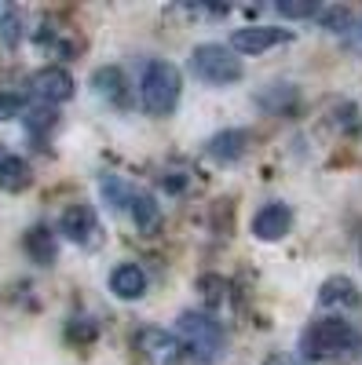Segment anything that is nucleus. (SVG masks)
I'll return each mask as SVG.
<instances>
[{"label":"nucleus","mask_w":362,"mask_h":365,"mask_svg":"<svg viewBox=\"0 0 362 365\" xmlns=\"http://www.w3.org/2000/svg\"><path fill=\"white\" fill-rule=\"evenodd\" d=\"M300 354H304L308 361H322V365L355 361L362 354V329L344 322V318L311 322L304 332H300Z\"/></svg>","instance_id":"1"},{"label":"nucleus","mask_w":362,"mask_h":365,"mask_svg":"<svg viewBox=\"0 0 362 365\" xmlns=\"http://www.w3.org/2000/svg\"><path fill=\"white\" fill-rule=\"evenodd\" d=\"M358 285L344 274H333V278H326L322 289H318V303L322 307H358Z\"/></svg>","instance_id":"13"},{"label":"nucleus","mask_w":362,"mask_h":365,"mask_svg":"<svg viewBox=\"0 0 362 365\" xmlns=\"http://www.w3.org/2000/svg\"><path fill=\"white\" fill-rule=\"evenodd\" d=\"M201 289H205L208 303H223L227 299V282H220V278H201Z\"/></svg>","instance_id":"20"},{"label":"nucleus","mask_w":362,"mask_h":365,"mask_svg":"<svg viewBox=\"0 0 362 365\" xmlns=\"http://www.w3.org/2000/svg\"><path fill=\"white\" fill-rule=\"evenodd\" d=\"M99 194H103V201H106L110 208L129 212L136 227H154L158 216H161L158 201L150 197L146 190H139V187H132V182H125L121 175H110V172H106V175L99 179Z\"/></svg>","instance_id":"3"},{"label":"nucleus","mask_w":362,"mask_h":365,"mask_svg":"<svg viewBox=\"0 0 362 365\" xmlns=\"http://www.w3.org/2000/svg\"><path fill=\"white\" fill-rule=\"evenodd\" d=\"M59 230H63L74 245H96L99 237V216L92 205H70L63 216H59Z\"/></svg>","instance_id":"8"},{"label":"nucleus","mask_w":362,"mask_h":365,"mask_svg":"<svg viewBox=\"0 0 362 365\" xmlns=\"http://www.w3.org/2000/svg\"><path fill=\"white\" fill-rule=\"evenodd\" d=\"M249 143H253V135H249L246 128H227V132H216L213 139H208L205 154L213 158L216 165H234V161L246 158Z\"/></svg>","instance_id":"11"},{"label":"nucleus","mask_w":362,"mask_h":365,"mask_svg":"<svg viewBox=\"0 0 362 365\" xmlns=\"http://www.w3.org/2000/svg\"><path fill=\"white\" fill-rule=\"evenodd\" d=\"M351 11L348 8H329L326 15H322V26L329 29V34H348V29H351Z\"/></svg>","instance_id":"19"},{"label":"nucleus","mask_w":362,"mask_h":365,"mask_svg":"<svg viewBox=\"0 0 362 365\" xmlns=\"http://www.w3.org/2000/svg\"><path fill=\"white\" fill-rule=\"evenodd\" d=\"M191 73L198 81H205V84L223 88V84H238L246 70H241V58L231 48H223V44H198L191 51Z\"/></svg>","instance_id":"5"},{"label":"nucleus","mask_w":362,"mask_h":365,"mask_svg":"<svg viewBox=\"0 0 362 365\" xmlns=\"http://www.w3.org/2000/svg\"><path fill=\"white\" fill-rule=\"evenodd\" d=\"M139 103L150 117H165L176 110L179 103V70L165 58H154V63L143 66L139 77Z\"/></svg>","instance_id":"2"},{"label":"nucleus","mask_w":362,"mask_h":365,"mask_svg":"<svg viewBox=\"0 0 362 365\" xmlns=\"http://www.w3.org/2000/svg\"><path fill=\"white\" fill-rule=\"evenodd\" d=\"M358 256H362V245H358Z\"/></svg>","instance_id":"23"},{"label":"nucleus","mask_w":362,"mask_h":365,"mask_svg":"<svg viewBox=\"0 0 362 365\" xmlns=\"http://www.w3.org/2000/svg\"><path fill=\"white\" fill-rule=\"evenodd\" d=\"M146 270L139 267V263H121V267H114V274H110V292L117 296V299H139L143 292H146Z\"/></svg>","instance_id":"12"},{"label":"nucleus","mask_w":362,"mask_h":365,"mask_svg":"<svg viewBox=\"0 0 362 365\" xmlns=\"http://www.w3.org/2000/svg\"><path fill=\"white\" fill-rule=\"evenodd\" d=\"M286 41H293L289 29H278V26H246V29H234L231 51H238V55H260V51H271V48H278Z\"/></svg>","instance_id":"7"},{"label":"nucleus","mask_w":362,"mask_h":365,"mask_svg":"<svg viewBox=\"0 0 362 365\" xmlns=\"http://www.w3.org/2000/svg\"><path fill=\"white\" fill-rule=\"evenodd\" d=\"M348 37H351V48H355V51H362V19H355V22H351Z\"/></svg>","instance_id":"21"},{"label":"nucleus","mask_w":362,"mask_h":365,"mask_svg":"<svg viewBox=\"0 0 362 365\" xmlns=\"http://www.w3.org/2000/svg\"><path fill=\"white\" fill-rule=\"evenodd\" d=\"M289 230H293V208L282 205V201L263 205L256 216H253V234L260 241H282Z\"/></svg>","instance_id":"10"},{"label":"nucleus","mask_w":362,"mask_h":365,"mask_svg":"<svg viewBox=\"0 0 362 365\" xmlns=\"http://www.w3.org/2000/svg\"><path fill=\"white\" fill-rule=\"evenodd\" d=\"M0 41L11 48L22 41V15L15 4H4V0H0Z\"/></svg>","instance_id":"17"},{"label":"nucleus","mask_w":362,"mask_h":365,"mask_svg":"<svg viewBox=\"0 0 362 365\" xmlns=\"http://www.w3.org/2000/svg\"><path fill=\"white\" fill-rule=\"evenodd\" d=\"M29 88H34V96L41 99V103H66L70 96H74V77L63 70V66H48V70H37L34 73V81H29Z\"/></svg>","instance_id":"9"},{"label":"nucleus","mask_w":362,"mask_h":365,"mask_svg":"<svg viewBox=\"0 0 362 365\" xmlns=\"http://www.w3.org/2000/svg\"><path fill=\"white\" fill-rule=\"evenodd\" d=\"M92 88H96V96H103L106 103L114 106H125L129 103V81L125 73H121L117 66H103L92 73Z\"/></svg>","instance_id":"14"},{"label":"nucleus","mask_w":362,"mask_h":365,"mask_svg":"<svg viewBox=\"0 0 362 365\" xmlns=\"http://www.w3.org/2000/svg\"><path fill=\"white\" fill-rule=\"evenodd\" d=\"M179 336H183V347H191V354L198 361H216L223 354V325L213 318V314H205V311H183L179 314Z\"/></svg>","instance_id":"4"},{"label":"nucleus","mask_w":362,"mask_h":365,"mask_svg":"<svg viewBox=\"0 0 362 365\" xmlns=\"http://www.w3.org/2000/svg\"><path fill=\"white\" fill-rule=\"evenodd\" d=\"M275 8L282 19H311L318 15V0H278Z\"/></svg>","instance_id":"18"},{"label":"nucleus","mask_w":362,"mask_h":365,"mask_svg":"<svg viewBox=\"0 0 362 365\" xmlns=\"http://www.w3.org/2000/svg\"><path fill=\"white\" fill-rule=\"evenodd\" d=\"M136 351L150 365H183V358H187L183 340H179L176 332H165V329H139Z\"/></svg>","instance_id":"6"},{"label":"nucleus","mask_w":362,"mask_h":365,"mask_svg":"<svg viewBox=\"0 0 362 365\" xmlns=\"http://www.w3.org/2000/svg\"><path fill=\"white\" fill-rule=\"evenodd\" d=\"M29 179H34L29 161H22L19 154H0V190L19 194V190L29 187Z\"/></svg>","instance_id":"15"},{"label":"nucleus","mask_w":362,"mask_h":365,"mask_svg":"<svg viewBox=\"0 0 362 365\" xmlns=\"http://www.w3.org/2000/svg\"><path fill=\"white\" fill-rule=\"evenodd\" d=\"M26 252H29V259H34L37 267H51L55 263V256H59V245H55V234L48 230V227H34V230H26Z\"/></svg>","instance_id":"16"},{"label":"nucleus","mask_w":362,"mask_h":365,"mask_svg":"<svg viewBox=\"0 0 362 365\" xmlns=\"http://www.w3.org/2000/svg\"><path fill=\"white\" fill-rule=\"evenodd\" d=\"M267 365H296V361H293V358H278V354H275V358H267Z\"/></svg>","instance_id":"22"}]
</instances>
